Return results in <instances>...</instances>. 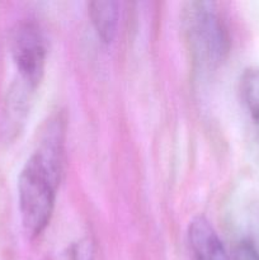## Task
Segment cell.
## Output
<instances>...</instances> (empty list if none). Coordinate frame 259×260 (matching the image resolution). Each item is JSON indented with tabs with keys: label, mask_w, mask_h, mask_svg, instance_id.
Wrapping results in <instances>:
<instances>
[{
	"label": "cell",
	"mask_w": 259,
	"mask_h": 260,
	"mask_svg": "<svg viewBox=\"0 0 259 260\" xmlns=\"http://www.w3.org/2000/svg\"><path fill=\"white\" fill-rule=\"evenodd\" d=\"M89 17L99 37L109 43L116 37L119 20V5L117 2H91L88 5Z\"/></svg>",
	"instance_id": "5b68a950"
},
{
	"label": "cell",
	"mask_w": 259,
	"mask_h": 260,
	"mask_svg": "<svg viewBox=\"0 0 259 260\" xmlns=\"http://www.w3.org/2000/svg\"><path fill=\"white\" fill-rule=\"evenodd\" d=\"M10 51L19 80L35 90L43 76L46 63L45 38L30 20L18 23L10 36Z\"/></svg>",
	"instance_id": "3957f363"
},
{
	"label": "cell",
	"mask_w": 259,
	"mask_h": 260,
	"mask_svg": "<svg viewBox=\"0 0 259 260\" xmlns=\"http://www.w3.org/2000/svg\"><path fill=\"white\" fill-rule=\"evenodd\" d=\"M241 102L254 123L259 126V69L244 70L239 84Z\"/></svg>",
	"instance_id": "8992f818"
},
{
	"label": "cell",
	"mask_w": 259,
	"mask_h": 260,
	"mask_svg": "<svg viewBox=\"0 0 259 260\" xmlns=\"http://www.w3.org/2000/svg\"><path fill=\"white\" fill-rule=\"evenodd\" d=\"M188 240L196 260H230L222 241L207 218L198 216L190 221Z\"/></svg>",
	"instance_id": "277c9868"
},
{
	"label": "cell",
	"mask_w": 259,
	"mask_h": 260,
	"mask_svg": "<svg viewBox=\"0 0 259 260\" xmlns=\"http://www.w3.org/2000/svg\"><path fill=\"white\" fill-rule=\"evenodd\" d=\"M62 161L63 126L48 122L37 150L27 160L18 179L20 218L29 238H37L50 223Z\"/></svg>",
	"instance_id": "6da1fadb"
},
{
	"label": "cell",
	"mask_w": 259,
	"mask_h": 260,
	"mask_svg": "<svg viewBox=\"0 0 259 260\" xmlns=\"http://www.w3.org/2000/svg\"><path fill=\"white\" fill-rule=\"evenodd\" d=\"M183 28L193 61L201 68H217L225 61L230 50V37L215 3H187Z\"/></svg>",
	"instance_id": "7a4b0ae2"
},
{
	"label": "cell",
	"mask_w": 259,
	"mask_h": 260,
	"mask_svg": "<svg viewBox=\"0 0 259 260\" xmlns=\"http://www.w3.org/2000/svg\"><path fill=\"white\" fill-rule=\"evenodd\" d=\"M235 258L236 260H259V250L250 240H243L236 248Z\"/></svg>",
	"instance_id": "ba28073f"
},
{
	"label": "cell",
	"mask_w": 259,
	"mask_h": 260,
	"mask_svg": "<svg viewBox=\"0 0 259 260\" xmlns=\"http://www.w3.org/2000/svg\"><path fill=\"white\" fill-rule=\"evenodd\" d=\"M94 244L89 238L70 244L53 260H94Z\"/></svg>",
	"instance_id": "52a82bcc"
}]
</instances>
